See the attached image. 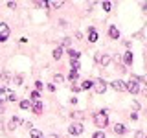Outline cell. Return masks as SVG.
Returning a JSON list of instances; mask_svg holds the SVG:
<instances>
[{
	"instance_id": "38",
	"label": "cell",
	"mask_w": 147,
	"mask_h": 138,
	"mask_svg": "<svg viewBox=\"0 0 147 138\" xmlns=\"http://www.w3.org/2000/svg\"><path fill=\"white\" fill-rule=\"evenodd\" d=\"M144 81H145V83H147V76H145V77H144Z\"/></svg>"
},
{
	"instance_id": "4",
	"label": "cell",
	"mask_w": 147,
	"mask_h": 138,
	"mask_svg": "<svg viewBox=\"0 0 147 138\" xmlns=\"http://www.w3.org/2000/svg\"><path fill=\"white\" fill-rule=\"evenodd\" d=\"M94 59H96V63L103 64V66H105V64H109L110 61H112V57H110V55H107V53H103V52H98Z\"/></svg>"
},
{
	"instance_id": "23",
	"label": "cell",
	"mask_w": 147,
	"mask_h": 138,
	"mask_svg": "<svg viewBox=\"0 0 147 138\" xmlns=\"http://www.w3.org/2000/svg\"><path fill=\"white\" fill-rule=\"evenodd\" d=\"M30 107H31V101H28V99H22L20 101V109L26 110V109H30Z\"/></svg>"
},
{
	"instance_id": "13",
	"label": "cell",
	"mask_w": 147,
	"mask_h": 138,
	"mask_svg": "<svg viewBox=\"0 0 147 138\" xmlns=\"http://www.w3.org/2000/svg\"><path fill=\"white\" fill-rule=\"evenodd\" d=\"M125 125H123V123H116V125H114V133H116V135H125Z\"/></svg>"
},
{
	"instance_id": "31",
	"label": "cell",
	"mask_w": 147,
	"mask_h": 138,
	"mask_svg": "<svg viewBox=\"0 0 147 138\" xmlns=\"http://www.w3.org/2000/svg\"><path fill=\"white\" fill-rule=\"evenodd\" d=\"M70 43H72V39H68V37H66V39L63 41V46H66V48H68V46H70Z\"/></svg>"
},
{
	"instance_id": "20",
	"label": "cell",
	"mask_w": 147,
	"mask_h": 138,
	"mask_svg": "<svg viewBox=\"0 0 147 138\" xmlns=\"http://www.w3.org/2000/svg\"><path fill=\"white\" fill-rule=\"evenodd\" d=\"M77 76H79V72H77V70H70V74H68V79H70L72 83H76Z\"/></svg>"
},
{
	"instance_id": "33",
	"label": "cell",
	"mask_w": 147,
	"mask_h": 138,
	"mask_svg": "<svg viewBox=\"0 0 147 138\" xmlns=\"http://www.w3.org/2000/svg\"><path fill=\"white\" fill-rule=\"evenodd\" d=\"M142 11H144L145 15H147V2H145V4H142Z\"/></svg>"
},
{
	"instance_id": "32",
	"label": "cell",
	"mask_w": 147,
	"mask_h": 138,
	"mask_svg": "<svg viewBox=\"0 0 147 138\" xmlns=\"http://www.w3.org/2000/svg\"><path fill=\"white\" fill-rule=\"evenodd\" d=\"M136 138H145V135H144V131H136Z\"/></svg>"
},
{
	"instance_id": "30",
	"label": "cell",
	"mask_w": 147,
	"mask_h": 138,
	"mask_svg": "<svg viewBox=\"0 0 147 138\" xmlns=\"http://www.w3.org/2000/svg\"><path fill=\"white\" fill-rule=\"evenodd\" d=\"M72 90H74V92H79V90H81V85H76V83H72Z\"/></svg>"
},
{
	"instance_id": "39",
	"label": "cell",
	"mask_w": 147,
	"mask_h": 138,
	"mask_svg": "<svg viewBox=\"0 0 147 138\" xmlns=\"http://www.w3.org/2000/svg\"><path fill=\"white\" fill-rule=\"evenodd\" d=\"M145 138H147V136H145Z\"/></svg>"
},
{
	"instance_id": "29",
	"label": "cell",
	"mask_w": 147,
	"mask_h": 138,
	"mask_svg": "<svg viewBox=\"0 0 147 138\" xmlns=\"http://www.w3.org/2000/svg\"><path fill=\"white\" fill-rule=\"evenodd\" d=\"M103 9H105V11H110V9H112V4H110V2H103Z\"/></svg>"
},
{
	"instance_id": "28",
	"label": "cell",
	"mask_w": 147,
	"mask_h": 138,
	"mask_svg": "<svg viewBox=\"0 0 147 138\" xmlns=\"http://www.w3.org/2000/svg\"><path fill=\"white\" fill-rule=\"evenodd\" d=\"M35 89H37V92H39V90H42V89H44L42 81H35Z\"/></svg>"
},
{
	"instance_id": "17",
	"label": "cell",
	"mask_w": 147,
	"mask_h": 138,
	"mask_svg": "<svg viewBox=\"0 0 147 138\" xmlns=\"http://www.w3.org/2000/svg\"><path fill=\"white\" fill-rule=\"evenodd\" d=\"M88 89H94V81L85 79V81H83V85H81V90H88Z\"/></svg>"
},
{
	"instance_id": "6",
	"label": "cell",
	"mask_w": 147,
	"mask_h": 138,
	"mask_svg": "<svg viewBox=\"0 0 147 138\" xmlns=\"http://www.w3.org/2000/svg\"><path fill=\"white\" fill-rule=\"evenodd\" d=\"M94 90H96V94H105V90H107V83H105L103 79L94 81Z\"/></svg>"
},
{
	"instance_id": "27",
	"label": "cell",
	"mask_w": 147,
	"mask_h": 138,
	"mask_svg": "<svg viewBox=\"0 0 147 138\" xmlns=\"http://www.w3.org/2000/svg\"><path fill=\"white\" fill-rule=\"evenodd\" d=\"M92 138H105V133H103V131H96Z\"/></svg>"
},
{
	"instance_id": "12",
	"label": "cell",
	"mask_w": 147,
	"mask_h": 138,
	"mask_svg": "<svg viewBox=\"0 0 147 138\" xmlns=\"http://www.w3.org/2000/svg\"><path fill=\"white\" fill-rule=\"evenodd\" d=\"M88 41L90 43H96V41H98V31H96L94 28H88Z\"/></svg>"
},
{
	"instance_id": "19",
	"label": "cell",
	"mask_w": 147,
	"mask_h": 138,
	"mask_svg": "<svg viewBox=\"0 0 147 138\" xmlns=\"http://www.w3.org/2000/svg\"><path fill=\"white\" fill-rule=\"evenodd\" d=\"M70 116H72V120H83V118H85V112H81V110H74Z\"/></svg>"
},
{
	"instance_id": "36",
	"label": "cell",
	"mask_w": 147,
	"mask_h": 138,
	"mask_svg": "<svg viewBox=\"0 0 147 138\" xmlns=\"http://www.w3.org/2000/svg\"><path fill=\"white\" fill-rule=\"evenodd\" d=\"M144 94H145V98H147V87H145V89H144Z\"/></svg>"
},
{
	"instance_id": "7",
	"label": "cell",
	"mask_w": 147,
	"mask_h": 138,
	"mask_svg": "<svg viewBox=\"0 0 147 138\" xmlns=\"http://www.w3.org/2000/svg\"><path fill=\"white\" fill-rule=\"evenodd\" d=\"M7 37H9V26L6 22H2V24H0V43L7 41Z\"/></svg>"
},
{
	"instance_id": "26",
	"label": "cell",
	"mask_w": 147,
	"mask_h": 138,
	"mask_svg": "<svg viewBox=\"0 0 147 138\" xmlns=\"http://www.w3.org/2000/svg\"><path fill=\"white\" fill-rule=\"evenodd\" d=\"M30 96H31V101H39V92H37V90H33Z\"/></svg>"
},
{
	"instance_id": "37",
	"label": "cell",
	"mask_w": 147,
	"mask_h": 138,
	"mask_svg": "<svg viewBox=\"0 0 147 138\" xmlns=\"http://www.w3.org/2000/svg\"><path fill=\"white\" fill-rule=\"evenodd\" d=\"M48 138H57V136H55V135H52V136H48Z\"/></svg>"
},
{
	"instance_id": "14",
	"label": "cell",
	"mask_w": 147,
	"mask_h": 138,
	"mask_svg": "<svg viewBox=\"0 0 147 138\" xmlns=\"http://www.w3.org/2000/svg\"><path fill=\"white\" fill-rule=\"evenodd\" d=\"M132 61H134L132 52H125V55H123V63H125V64H132Z\"/></svg>"
},
{
	"instance_id": "15",
	"label": "cell",
	"mask_w": 147,
	"mask_h": 138,
	"mask_svg": "<svg viewBox=\"0 0 147 138\" xmlns=\"http://www.w3.org/2000/svg\"><path fill=\"white\" fill-rule=\"evenodd\" d=\"M63 6V2H46L44 4V7H48V9H59Z\"/></svg>"
},
{
	"instance_id": "25",
	"label": "cell",
	"mask_w": 147,
	"mask_h": 138,
	"mask_svg": "<svg viewBox=\"0 0 147 138\" xmlns=\"http://www.w3.org/2000/svg\"><path fill=\"white\" fill-rule=\"evenodd\" d=\"M70 64H72V70L79 72V61H72V59H70Z\"/></svg>"
},
{
	"instance_id": "11",
	"label": "cell",
	"mask_w": 147,
	"mask_h": 138,
	"mask_svg": "<svg viewBox=\"0 0 147 138\" xmlns=\"http://www.w3.org/2000/svg\"><path fill=\"white\" fill-rule=\"evenodd\" d=\"M9 81V74L7 72H2V76H0V89H6V83Z\"/></svg>"
},
{
	"instance_id": "24",
	"label": "cell",
	"mask_w": 147,
	"mask_h": 138,
	"mask_svg": "<svg viewBox=\"0 0 147 138\" xmlns=\"http://www.w3.org/2000/svg\"><path fill=\"white\" fill-rule=\"evenodd\" d=\"M53 81L55 83H63L64 81V76H61V74H53Z\"/></svg>"
},
{
	"instance_id": "21",
	"label": "cell",
	"mask_w": 147,
	"mask_h": 138,
	"mask_svg": "<svg viewBox=\"0 0 147 138\" xmlns=\"http://www.w3.org/2000/svg\"><path fill=\"white\" fill-rule=\"evenodd\" d=\"M61 55H63V48L59 46V48L53 50V59H57V61H59V59H61Z\"/></svg>"
},
{
	"instance_id": "22",
	"label": "cell",
	"mask_w": 147,
	"mask_h": 138,
	"mask_svg": "<svg viewBox=\"0 0 147 138\" xmlns=\"http://www.w3.org/2000/svg\"><path fill=\"white\" fill-rule=\"evenodd\" d=\"M18 123H20V118H11V122H9V129H15L17 125H18Z\"/></svg>"
},
{
	"instance_id": "5",
	"label": "cell",
	"mask_w": 147,
	"mask_h": 138,
	"mask_svg": "<svg viewBox=\"0 0 147 138\" xmlns=\"http://www.w3.org/2000/svg\"><path fill=\"white\" fill-rule=\"evenodd\" d=\"M83 123H72L70 125V129H68V133L70 135H74V136H79V135H83Z\"/></svg>"
},
{
	"instance_id": "16",
	"label": "cell",
	"mask_w": 147,
	"mask_h": 138,
	"mask_svg": "<svg viewBox=\"0 0 147 138\" xmlns=\"http://www.w3.org/2000/svg\"><path fill=\"white\" fill-rule=\"evenodd\" d=\"M68 55H70V59H72V61H79V57H81V53L79 52H76V50H68Z\"/></svg>"
},
{
	"instance_id": "1",
	"label": "cell",
	"mask_w": 147,
	"mask_h": 138,
	"mask_svg": "<svg viewBox=\"0 0 147 138\" xmlns=\"http://www.w3.org/2000/svg\"><path fill=\"white\" fill-rule=\"evenodd\" d=\"M94 123H96V127L98 129H105L109 125V114H107V110H99V112H96L94 114Z\"/></svg>"
},
{
	"instance_id": "10",
	"label": "cell",
	"mask_w": 147,
	"mask_h": 138,
	"mask_svg": "<svg viewBox=\"0 0 147 138\" xmlns=\"http://www.w3.org/2000/svg\"><path fill=\"white\" fill-rule=\"evenodd\" d=\"M109 37H110V39H114V41L119 39V30H118L116 26H110L109 28Z\"/></svg>"
},
{
	"instance_id": "2",
	"label": "cell",
	"mask_w": 147,
	"mask_h": 138,
	"mask_svg": "<svg viewBox=\"0 0 147 138\" xmlns=\"http://www.w3.org/2000/svg\"><path fill=\"white\" fill-rule=\"evenodd\" d=\"M4 101H15V92L11 89H0V103H4Z\"/></svg>"
},
{
	"instance_id": "3",
	"label": "cell",
	"mask_w": 147,
	"mask_h": 138,
	"mask_svg": "<svg viewBox=\"0 0 147 138\" xmlns=\"http://www.w3.org/2000/svg\"><path fill=\"white\" fill-rule=\"evenodd\" d=\"M125 89H127V92H131V94H138V92H140V85H138L136 77H131V81L125 83Z\"/></svg>"
},
{
	"instance_id": "34",
	"label": "cell",
	"mask_w": 147,
	"mask_h": 138,
	"mask_svg": "<svg viewBox=\"0 0 147 138\" xmlns=\"http://www.w3.org/2000/svg\"><path fill=\"white\" fill-rule=\"evenodd\" d=\"M15 83H18V85H20V83H22V76H17V77H15Z\"/></svg>"
},
{
	"instance_id": "35",
	"label": "cell",
	"mask_w": 147,
	"mask_h": 138,
	"mask_svg": "<svg viewBox=\"0 0 147 138\" xmlns=\"http://www.w3.org/2000/svg\"><path fill=\"white\" fill-rule=\"evenodd\" d=\"M48 90L50 92H55V85H48Z\"/></svg>"
},
{
	"instance_id": "8",
	"label": "cell",
	"mask_w": 147,
	"mask_h": 138,
	"mask_svg": "<svg viewBox=\"0 0 147 138\" xmlns=\"http://www.w3.org/2000/svg\"><path fill=\"white\" fill-rule=\"evenodd\" d=\"M110 87H112V89L116 90V92H123V90H127V89H125V83H123V81H119V79L112 81V83H110Z\"/></svg>"
},
{
	"instance_id": "9",
	"label": "cell",
	"mask_w": 147,
	"mask_h": 138,
	"mask_svg": "<svg viewBox=\"0 0 147 138\" xmlns=\"http://www.w3.org/2000/svg\"><path fill=\"white\" fill-rule=\"evenodd\" d=\"M31 109H33L35 114H42V109H44L42 107V101H40V99L39 101H31Z\"/></svg>"
},
{
	"instance_id": "18",
	"label": "cell",
	"mask_w": 147,
	"mask_h": 138,
	"mask_svg": "<svg viewBox=\"0 0 147 138\" xmlns=\"http://www.w3.org/2000/svg\"><path fill=\"white\" fill-rule=\"evenodd\" d=\"M30 136L31 138H42V131H39V129H30Z\"/></svg>"
}]
</instances>
